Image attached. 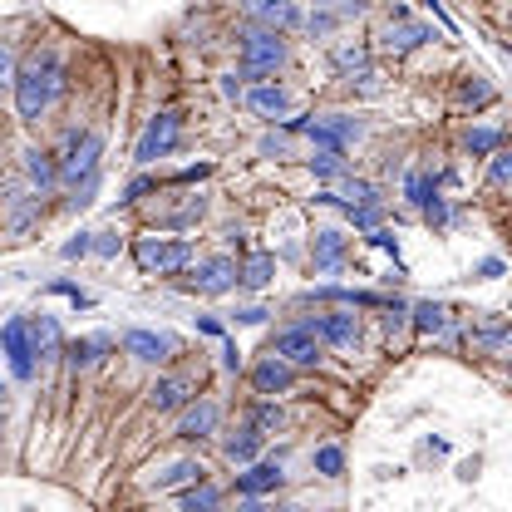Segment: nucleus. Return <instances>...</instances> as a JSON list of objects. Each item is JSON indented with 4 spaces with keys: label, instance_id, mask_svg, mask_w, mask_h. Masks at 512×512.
Returning <instances> with one entry per match:
<instances>
[{
    "label": "nucleus",
    "instance_id": "cd10ccee",
    "mask_svg": "<svg viewBox=\"0 0 512 512\" xmlns=\"http://www.w3.org/2000/svg\"><path fill=\"white\" fill-rule=\"evenodd\" d=\"M281 424H286V414H281V409H276L271 399H261V404H256V409H252V429H256V434H261V439H271V434H281Z\"/></svg>",
    "mask_w": 512,
    "mask_h": 512
},
{
    "label": "nucleus",
    "instance_id": "f257e3e1",
    "mask_svg": "<svg viewBox=\"0 0 512 512\" xmlns=\"http://www.w3.org/2000/svg\"><path fill=\"white\" fill-rule=\"evenodd\" d=\"M10 89H15V114H20L25 124H40V119L50 114L55 94H60V60H55L50 50H45V55L20 60L15 64Z\"/></svg>",
    "mask_w": 512,
    "mask_h": 512
},
{
    "label": "nucleus",
    "instance_id": "4468645a",
    "mask_svg": "<svg viewBox=\"0 0 512 512\" xmlns=\"http://www.w3.org/2000/svg\"><path fill=\"white\" fill-rule=\"evenodd\" d=\"M345 256H350V242H345L335 227H320L316 242H311V266H316V276H335V271L345 266Z\"/></svg>",
    "mask_w": 512,
    "mask_h": 512
},
{
    "label": "nucleus",
    "instance_id": "49530a36",
    "mask_svg": "<svg viewBox=\"0 0 512 512\" xmlns=\"http://www.w3.org/2000/svg\"><path fill=\"white\" fill-rule=\"evenodd\" d=\"M5 79H15V60H10V50H5V40H0V84Z\"/></svg>",
    "mask_w": 512,
    "mask_h": 512
},
{
    "label": "nucleus",
    "instance_id": "bb28decb",
    "mask_svg": "<svg viewBox=\"0 0 512 512\" xmlns=\"http://www.w3.org/2000/svg\"><path fill=\"white\" fill-rule=\"evenodd\" d=\"M256 453H261V434H256L252 424L227 439V458H232V463H256Z\"/></svg>",
    "mask_w": 512,
    "mask_h": 512
},
{
    "label": "nucleus",
    "instance_id": "37998d69",
    "mask_svg": "<svg viewBox=\"0 0 512 512\" xmlns=\"http://www.w3.org/2000/svg\"><path fill=\"white\" fill-rule=\"evenodd\" d=\"M94 252H99V256H114V252H119V237H114V232H99Z\"/></svg>",
    "mask_w": 512,
    "mask_h": 512
},
{
    "label": "nucleus",
    "instance_id": "423d86ee",
    "mask_svg": "<svg viewBox=\"0 0 512 512\" xmlns=\"http://www.w3.org/2000/svg\"><path fill=\"white\" fill-rule=\"evenodd\" d=\"M178 138H183V114L163 109V114L148 119L143 138H138V148H133V158H138V163H158V158H168V153L178 148Z\"/></svg>",
    "mask_w": 512,
    "mask_h": 512
},
{
    "label": "nucleus",
    "instance_id": "79ce46f5",
    "mask_svg": "<svg viewBox=\"0 0 512 512\" xmlns=\"http://www.w3.org/2000/svg\"><path fill=\"white\" fill-rule=\"evenodd\" d=\"M335 64H340V69H360V64H365V50H340Z\"/></svg>",
    "mask_w": 512,
    "mask_h": 512
},
{
    "label": "nucleus",
    "instance_id": "f03ea898",
    "mask_svg": "<svg viewBox=\"0 0 512 512\" xmlns=\"http://www.w3.org/2000/svg\"><path fill=\"white\" fill-rule=\"evenodd\" d=\"M99 158H104V138L99 133H69V148L60 158V188H69V207H89L94 202V188H99Z\"/></svg>",
    "mask_w": 512,
    "mask_h": 512
},
{
    "label": "nucleus",
    "instance_id": "f8f14e48",
    "mask_svg": "<svg viewBox=\"0 0 512 512\" xmlns=\"http://www.w3.org/2000/svg\"><path fill=\"white\" fill-rule=\"evenodd\" d=\"M247 20H256V30L286 35L301 25V10H296V0H247Z\"/></svg>",
    "mask_w": 512,
    "mask_h": 512
},
{
    "label": "nucleus",
    "instance_id": "8fccbe9b",
    "mask_svg": "<svg viewBox=\"0 0 512 512\" xmlns=\"http://www.w3.org/2000/svg\"><path fill=\"white\" fill-rule=\"evenodd\" d=\"M237 512H296V508H281V503H271V508H266V503H256V498H247V503H242Z\"/></svg>",
    "mask_w": 512,
    "mask_h": 512
},
{
    "label": "nucleus",
    "instance_id": "c9c22d12",
    "mask_svg": "<svg viewBox=\"0 0 512 512\" xmlns=\"http://www.w3.org/2000/svg\"><path fill=\"white\" fill-rule=\"evenodd\" d=\"M306 168H311L316 178H335V173H340V153H316Z\"/></svg>",
    "mask_w": 512,
    "mask_h": 512
},
{
    "label": "nucleus",
    "instance_id": "473e14b6",
    "mask_svg": "<svg viewBox=\"0 0 512 512\" xmlns=\"http://www.w3.org/2000/svg\"><path fill=\"white\" fill-rule=\"evenodd\" d=\"M316 473H325V478H340V473H345V453H340L335 444L316 448Z\"/></svg>",
    "mask_w": 512,
    "mask_h": 512
},
{
    "label": "nucleus",
    "instance_id": "6e6d98bb",
    "mask_svg": "<svg viewBox=\"0 0 512 512\" xmlns=\"http://www.w3.org/2000/svg\"><path fill=\"white\" fill-rule=\"evenodd\" d=\"M0 394H5V389H0Z\"/></svg>",
    "mask_w": 512,
    "mask_h": 512
},
{
    "label": "nucleus",
    "instance_id": "20e7f679",
    "mask_svg": "<svg viewBox=\"0 0 512 512\" xmlns=\"http://www.w3.org/2000/svg\"><path fill=\"white\" fill-rule=\"evenodd\" d=\"M281 64H286V40L276 30H247L242 35V79L266 84V74H276Z\"/></svg>",
    "mask_w": 512,
    "mask_h": 512
},
{
    "label": "nucleus",
    "instance_id": "c03bdc74",
    "mask_svg": "<svg viewBox=\"0 0 512 512\" xmlns=\"http://www.w3.org/2000/svg\"><path fill=\"white\" fill-rule=\"evenodd\" d=\"M222 365H227V370H242V350H237L232 340L222 345Z\"/></svg>",
    "mask_w": 512,
    "mask_h": 512
},
{
    "label": "nucleus",
    "instance_id": "393cba45",
    "mask_svg": "<svg viewBox=\"0 0 512 512\" xmlns=\"http://www.w3.org/2000/svg\"><path fill=\"white\" fill-rule=\"evenodd\" d=\"M498 143H503V128H493V124H473L463 133V153H473V158H493Z\"/></svg>",
    "mask_w": 512,
    "mask_h": 512
},
{
    "label": "nucleus",
    "instance_id": "f704fd0d",
    "mask_svg": "<svg viewBox=\"0 0 512 512\" xmlns=\"http://www.w3.org/2000/svg\"><path fill=\"white\" fill-rule=\"evenodd\" d=\"M458 99H463V104H488V99H493V84H483V79H463Z\"/></svg>",
    "mask_w": 512,
    "mask_h": 512
},
{
    "label": "nucleus",
    "instance_id": "c85d7f7f",
    "mask_svg": "<svg viewBox=\"0 0 512 512\" xmlns=\"http://www.w3.org/2000/svg\"><path fill=\"white\" fill-rule=\"evenodd\" d=\"M109 350V335H89V340H74L69 345V365H94L99 355Z\"/></svg>",
    "mask_w": 512,
    "mask_h": 512
},
{
    "label": "nucleus",
    "instance_id": "39448f33",
    "mask_svg": "<svg viewBox=\"0 0 512 512\" xmlns=\"http://www.w3.org/2000/svg\"><path fill=\"white\" fill-rule=\"evenodd\" d=\"M271 355H281L291 370H316V365H320V335L311 330V320L276 330V340H271Z\"/></svg>",
    "mask_w": 512,
    "mask_h": 512
},
{
    "label": "nucleus",
    "instance_id": "5fc2aeb1",
    "mask_svg": "<svg viewBox=\"0 0 512 512\" xmlns=\"http://www.w3.org/2000/svg\"><path fill=\"white\" fill-rule=\"evenodd\" d=\"M508 30H512V10H508Z\"/></svg>",
    "mask_w": 512,
    "mask_h": 512
},
{
    "label": "nucleus",
    "instance_id": "a211bd4d",
    "mask_svg": "<svg viewBox=\"0 0 512 512\" xmlns=\"http://www.w3.org/2000/svg\"><path fill=\"white\" fill-rule=\"evenodd\" d=\"M281 488V468L276 463H247V473H237V493L242 498H266Z\"/></svg>",
    "mask_w": 512,
    "mask_h": 512
},
{
    "label": "nucleus",
    "instance_id": "a18cd8bd",
    "mask_svg": "<svg viewBox=\"0 0 512 512\" xmlns=\"http://www.w3.org/2000/svg\"><path fill=\"white\" fill-rule=\"evenodd\" d=\"M207 173H212V163H197V168H183V173H178V183H197V178H207Z\"/></svg>",
    "mask_w": 512,
    "mask_h": 512
},
{
    "label": "nucleus",
    "instance_id": "3c124183",
    "mask_svg": "<svg viewBox=\"0 0 512 512\" xmlns=\"http://www.w3.org/2000/svg\"><path fill=\"white\" fill-rule=\"evenodd\" d=\"M370 242H375V247H384V252H394V256H399V242H394L389 232H370Z\"/></svg>",
    "mask_w": 512,
    "mask_h": 512
},
{
    "label": "nucleus",
    "instance_id": "7c9ffc66",
    "mask_svg": "<svg viewBox=\"0 0 512 512\" xmlns=\"http://www.w3.org/2000/svg\"><path fill=\"white\" fill-rule=\"evenodd\" d=\"M414 325H419V330H444L448 311L439 306V301H419V306H414Z\"/></svg>",
    "mask_w": 512,
    "mask_h": 512
},
{
    "label": "nucleus",
    "instance_id": "0eeeda50",
    "mask_svg": "<svg viewBox=\"0 0 512 512\" xmlns=\"http://www.w3.org/2000/svg\"><path fill=\"white\" fill-rule=\"evenodd\" d=\"M296 133H311V143H320L325 153H345L355 138H360V124L350 114H325V119H296Z\"/></svg>",
    "mask_w": 512,
    "mask_h": 512
},
{
    "label": "nucleus",
    "instance_id": "9d476101",
    "mask_svg": "<svg viewBox=\"0 0 512 512\" xmlns=\"http://www.w3.org/2000/svg\"><path fill=\"white\" fill-rule=\"evenodd\" d=\"M429 40H434V30L424 20H409L404 10H394V20L380 30V50H389V55H409V50H419Z\"/></svg>",
    "mask_w": 512,
    "mask_h": 512
},
{
    "label": "nucleus",
    "instance_id": "a19ab883",
    "mask_svg": "<svg viewBox=\"0 0 512 512\" xmlns=\"http://www.w3.org/2000/svg\"><path fill=\"white\" fill-rule=\"evenodd\" d=\"M153 188H158L153 178H138V183H128V188H124V202H138L143 192H153Z\"/></svg>",
    "mask_w": 512,
    "mask_h": 512
},
{
    "label": "nucleus",
    "instance_id": "dca6fc26",
    "mask_svg": "<svg viewBox=\"0 0 512 512\" xmlns=\"http://www.w3.org/2000/svg\"><path fill=\"white\" fill-rule=\"evenodd\" d=\"M124 350L133 360H143V365H158V360H168V355L178 350V340H173V335H158V330H128Z\"/></svg>",
    "mask_w": 512,
    "mask_h": 512
},
{
    "label": "nucleus",
    "instance_id": "4be33fe9",
    "mask_svg": "<svg viewBox=\"0 0 512 512\" xmlns=\"http://www.w3.org/2000/svg\"><path fill=\"white\" fill-rule=\"evenodd\" d=\"M188 404H192L188 380H173V375H168V380L153 384V409H158V414H178V409H188Z\"/></svg>",
    "mask_w": 512,
    "mask_h": 512
},
{
    "label": "nucleus",
    "instance_id": "c756f323",
    "mask_svg": "<svg viewBox=\"0 0 512 512\" xmlns=\"http://www.w3.org/2000/svg\"><path fill=\"white\" fill-rule=\"evenodd\" d=\"M409 202H414V207H429V202H434V197H439V178H434V173H409Z\"/></svg>",
    "mask_w": 512,
    "mask_h": 512
},
{
    "label": "nucleus",
    "instance_id": "4c0bfd02",
    "mask_svg": "<svg viewBox=\"0 0 512 512\" xmlns=\"http://www.w3.org/2000/svg\"><path fill=\"white\" fill-rule=\"evenodd\" d=\"M345 217H350L355 227H375V222H380V207H345Z\"/></svg>",
    "mask_w": 512,
    "mask_h": 512
},
{
    "label": "nucleus",
    "instance_id": "e433bc0d",
    "mask_svg": "<svg viewBox=\"0 0 512 512\" xmlns=\"http://www.w3.org/2000/svg\"><path fill=\"white\" fill-rule=\"evenodd\" d=\"M50 291H55V296H69L74 306H94V296H89V291H79V286H69V281H55Z\"/></svg>",
    "mask_w": 512,
    "mask_h": 512
},
{
    "label": "nucleus",
    "instance_id": "412c9836",
    "mask_svg": "<svg viewBox=\"0 0 512 512\" xmlns=\"http://www.w3.org/2000/svg\"><path fill=\"white\" fill-rule=\"evenodd\" d=\"M247 104H252L261 119H281V114L291 109V94H286L281 84H256L252 94H247Z\"/></svg>",
    "mask_w": 512,
    "mask_h": 512
},
{
    "label": "nucleus",
    "instance_id": "603ef678",
    "mask_svg": "<svg viewBox=\"0 0 512 512\" xmlns=\"http://www.w3.org/2000/svg\"><path fill=\"white\" fill-rule=\"evenodd\" d=\"M222 94H227V99H237V94H242V84H237V74H227V79H222Z\"/></svg>",
    "mask_w": 512,
    "mask_h": 512
},
{
    "label": "nucleus",
    "instance_id": "5701e85b",
    "mask_svg": "<svg viewBox=\"0 0 512 512\" xmlns=\"http://www.w3.org/2000/svg\"><path fill=\"white\" fill-rule=\"evenodd\" d=\"M192 483H207V468L197 458H183L173 463L168 473H158V493H173V488H192Z\"/></svg>",
    "mask_w": 512,
    "mask_h": 512
},
{
    "label": "nucleus",
    "instance_id": "de8ad7c7",
    "mask_svg": "<svg viewBox=\"0 0 512 512\" xmlns=\"http://www.w3.org/2000/svg\"><path fill=\"white\" fill-rule=\"evenodd\" d=\"M306 25H311V35H330V30H335V20H330V15H311Z\"/></svg>",
    "mask_w": 512,
    "mask_h": 512
},
{
    "label": "nucleus",
    "instance_id": "ddd939ff",
    "mask_svg": "<svg viewBox=\"0 0 512 512\" xmlns=\"http://www.w3.org/2000/svg\"><path fill=\"white\" fill-rule=\"evenodd\" d=\"M25 188L35 197H50L60 188V158L50 148H25Z\"/></svg>",
    "mask_w": 512,
    "mask_h": 512
},
{
    "label": "nucleus",
    "instance_id": "58836bf2",
    "mask_svg": "<svg viewBox=\"0 0 512 512\" xmlns=\"http://www.w3.org/2000/svg\"><path fill=\"white\" fill-rule=\"evenodd\" d=\"M94 252V242H89V232H79L74 242H64V261H74V256H89Z\"/></svg>",
    "mask_w": 512,
    "mask_h": 512
},
{
    "label": "nucleus",
    "instance_id": "72a5a7b5",
    "mask_svg": "<svg viewBox=\"0 0 512 512\" xmlns=\"http://www.w3.org/2000/svg\"><path fill=\"white\" fill-rule=\"evenodd\" d=\"M488 183H493V188H512V148L508 153H493V163H488Z\"/></svg>",
    "mask_w": 512,
    "mask_h": 512
},
{
    "label": "nucleus",
    "instance_id": "09e8293b",
    "mask_svg": "<svg viewBox=\"0 0 512 512\" xmlns=\"http://www.w3.org/2000/svg\"><path fill=\"white\" fill-rule=\"evenodd\" d=\"M237 320H242V325H261V320H266V306H247V311H237Z\"/></svg>",
    "mask_w": 512,
    "mask_h": 512
},
{
    "label": "nucleus",
    "instance_id": "9b49d317",
    "mask_svg": "<svg viewBox=\"0 0 512 512\" xmlns=\"http://www.w3.org/2000/svg\"><path fill=\"white\" fill-rule=\"evenodd\" d=\"M311 330L335 350H355L360 345V316L355 311H325V316L311 320Z\"/></svg>",
    "mask_w": 512,
    "mask_h": 512
},
{
    "label": "nucleus",
    "instance_id": "864d4df0",
    "mask_svg": "<svg viewBox=\"0 0 512 512\" xmlns=\"http://www.w3.org/2000/svg\"><path fill=\"white\" fill-rule=\"evenodd\" d=\"M320 10H325V5H350V0H316Z\"/></svg>",
    "mask_w": 512,
    "mask_h": 512
},
{
    "label": "nucleus",
    "instance_id": "2f4dec72",
    "mask_svg": "<svg viewBox=\"0 0 512 512\" xmlns=\"http://www.w3.org/2000/svg\"><path fill=\"white\" fill-rule=\"evenodd\" d=\"M483 350H512V320H503V325H488V330H478L473 335Z\"/></svg>",
    "mask_w": 512,
    "mask_h": 512
},
{
    "label": "nucleus",
    "instance_id": "ea45409f",
    "mask_svg": "<svg viewBox=\"0 0 512 512\" xmlns=\"http://www.w3.org/2000/svg\"><path fill=\"white\" fill-rule=\"evenodd\" d=\"M424 217H429L434 227H444V222H448V207H444V197H434V202L424 207Z\"/></svg>",
    "mask_w": 512,
    "mask_h": 512
},
{
    "label": "nucleus",
    "instance_id": "b1692460",
    "mask_svg": "<svg viewBox=\"0 0 512 512\" xmlns=\"http://www.w3.org/2000/svg\"><path fill=\"white\" fill-rule=\"evenodd\" d=\"M271 276H276V256H271V252H256L247 266H237V286H247V291L271 286Z\"/></svg>",
    "mask_w": 512,
    "mask_h": 512
},
{
    "label": "nucleus",
    "instance_id": "a878e982",
    "mask_svg": "<svg viewBox=\"0 0 512 512\" xmlns=\"http://www.w3.org/2000/svg\"><path fill=\"white\" fill-rule=\"evenodd\" d=\"M178 508L183 512H217L222 508V488H212V483H192V488H183Z\"/></svg>",
    "mask_w": 512,
    "mask_h": 512
},
{
    "label": "nucleus",
    "instance_id": "aec40b11",
    "mask_svg": "<svg viewBox=\"0 0 512 512\" xmlns=\"http://www.w3.org/2000/svg\"><path fill=\"white\" fill-rule=\"evenodd\" d=\"M5 202H10V232L25 237L35 227V217H40V197L30 188H15V197H5Z\"/></svg>",
    "mask_w": 512,
    "mask_h": 512
},
{
    "label": "nucleus",
    "instance_id": "6e6552de",
    "mask_svg": "<svg viewBox=\"0 0 512 512\" xmlns=\"http://www.w3.org/2000/svg\"><path fill=\"white\" fill-rule=\"evenodd\" d=\"M0 350H5L15 380H35V345H30V325H25L20 316L5 320V330H0Z\"/></svg>",
    "mask_w": 512,
    "mask_h": 512
},
{
    "label": "nucleus",
    "instance_id": "7ed1b4c3",
    "mask_svg": "<svg viewBox=\"0 0 512 512\" xmlns=\"http://www.w3.org/2000/svg\"><path fill=\"white\" fill-rule=\"evenodd\" d=\"M133 261H138V271H143V276H178V271L192 261V242L148 232V237H138V242H133Z\"/></svg>",
    "mask_w": 512,
    "mask_h": 512
},
{
    "label": "nucleus",
    "instance_id": "1a4fd4ad",
    "mask_svg": "<svg viewBox=\"0 0 512 512\" xmlns=\"http://www.w3.org/2000/svg\"><path fill=\"white\" fill-rule=\"evenodd\" d=\"M188 286L197 296H227V291H237V261H232V256H207V261H197Z\"/></svg>",
    "mask_w": 512,
    "mask_h": 512
},
{
    "label": "nucleus",
    "instance_id": "6ab92c4d",
    "mask_svg": "<svg viewBox=\"0 0 512 512\" xmlns=\"http://www.w3.org/2000/svg\"><path fill=\"white\" fill-rule=\"evenodd\" d=\"M25 325H30V345H35L40 360H50V355L64 350V330L55 316H35V320H25Z\"/></svg>",
    "mask_w": 512,
    "mask_h": 512
},
{
    "label": "nucleus",
    "instance_id": "2eb2a0df",
    "mask_svg": "<svg viewBox=\"0 0 512 512\" xmlns=\"http://www.w3.org/2000/svg\"><path fill=\"white\" fill-rule=\"evenodd\" d=\"M291 384H296V370H291L281 355H261L252 365V389L266 394V399H271V394H286Z\"/></svg>",
    "mask_w": 512,
    "mask_h": 512
},
{
    "label": "nucleus",
    "instance_id": "f3484780",
    "mask_svg": "<svg viewBox=\"0 0 512 512\" xmlns=\"http://www.w3.org/2000/svg\"><path fill=\"white\" fill-rule=\"evenodd\" d=\"M212 429H217V404H212V399L188 404V409H183V419H178V439H188V444H202Z\"/></svg>",
    "mask_w": 512,
    "mask_h": 512
}]
</instances>
